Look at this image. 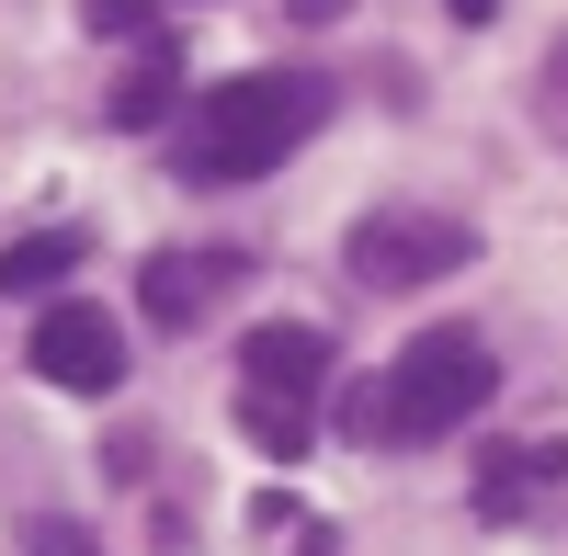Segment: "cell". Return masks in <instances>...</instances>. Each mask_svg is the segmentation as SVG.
I'll use <instances>...</instances> for the list:
<instances>
[{
    "mask_svg": "<svg viewBox=\"0 0 568 556\" xmlns=\"http://www.w3.org/2000/svg\"><path fill=\"white\" fill-rule=\"evenodd\" d=\"M329 114H342V91H329L318 69H240V80H216L205 103L182 114L171 171L205 182V194H227V182H262V171L296 159Z\"/></svg>",
    "mask_w": 568,
    "mask_h": 556,
    "instance_id": "1",
    "label": "cell"
},
{
    "mask_svg": "<svg viewBox=\"0 0 568 556\" xmlns=\"http://www.w3.org/2000/svg\"><path fill=\"white\" fill-rule=\"evenodd\" d=\"M318 398H329V341L307 318H262L240 341V432L262 454H307L318 443Z\"/></svg>",
    "mask_w": 568,
    "mask_h": 556,
    "instance_id": "2",
    "label": "cell"
},
{
    "mask_svg": "<svg viewBox=\"0 0 568 556\" xmlns=\"http://www.w3.org/2000/svg\"><path fill=\"white\" fill-rule=\"evenodd\" d=\"M375 387H387V443H444L500 398V363H489L478 330H420Z\"/></svg>",
    "mask_w": 568,
    "mask_h": 556,
    "instance_id": "3",
    "label": "cell"
},
{
    "mask_svg": "<svg viewBox=\"0 0 568 556\" xmlns=\"http://www.w3.org/2000/svg\"><path fill=\"white\" fill-rule=\"evenodd\" d=\"M478 261V227L466 216H433V205H387V216H353L342 239V272L364 296H409V285H444V272Z\"/></svg>",
    "mask_w": 568,
    "mask_h": 556,
    "instance_id": "4",
    "label": "cell"
},
{
    "mask_svg": "<svg viewBox=\"0 0 568 556\" xmlns=\"http://www.w3.org/2000/svg\"><path fill=\"white\" fill-rule=\"evenodd\" d=\"M23 363L45 387H69V398H114L125 387V330H114V307H45L34 318V341H23Z\"/></svg>",
    "mask_w": 568,
    "mask_h": 556,
    "instance_id": "5",
    "label": "cell"
},
{
    "mask_svg": "<svg viewBox=\"0 0 568 556\" xmlns=\"http://www.w3.org/2000/svg\"><path fill=\"white\" fill-rule=\"evenodd\" d=\"M240 285H251L240 250H149V261H136V307H149L160 330H194V318L227 307Z\"/></svg>",
    "mask_w": 568,
    "mask_h": 556,
    "instance_id": "6",
    "label": "cell"
},
{
    "mask_svg": "<svg viewBox=\"0 0 568 556\" xmlns=\"http://www.w3.org/2000/svg\"><path fill=\"white\" fill-rule=\"evenodd\" d=\"M557 477H568V443H489L478 454V512L489 523H524Z\"/></svg>",
    "mask_w": 568,
    "mask_h": 556,
    "instance_id": "7",
    "label": "cell"
},
{
    "mask_svg": "<svg viewBox=\"0 0 568 556\" xmlns=\"http://www.w3.org/2000/svg\"><path fill=\"white\" fill-rule=\"evenodd\" d=\"M80 261H91V239H80V227H23V239L0 250V296H58Z\"/></svg>",
    "mask_w": 568,
    "mask_h": 556,
    "instance_id": "8",
    "label": "cell"
},
{
    "mask_svg": "<svg viewBox=\"0 0 568 556\" xmlns=\"http://www.w3.org/2000/svg\"><path fill=\"white\" fill-rule=\"evenodd\" d=\"M171 91H182V45L149 34V58L114 80V103H103V114H114V125H160V114H171Z\"/></svg>",
    "mask_w": 568,
    "mask_h": 556,
    "instance_id": "9",
    "label": "cell"
},
{
    "mask_svg": "<svg viewBox=\"0 0 568 556\" xmlns=\"http://www.w3.org/2000/svg\"><path fill=\"white\" fill-rule=\"evenodd\" d=\"M342 432H353V443H387V387H375V375H353V398H342Z\"/></svg>",
    "mask_w": 568,
    "mask_h": 556,
    "instance_id": "10",
    "label": "cell"
},
{
    "mask_svg": "<svg viewBox=\"0 0 568 556\" xmlns=\"http://www.w3.org/2000/svg\"><path fill=\"white\" fill-rule=\"evenodd\" d=\"M23 556H103V545H91L80 523H58V512H34L23 523Z\"/></svg>",
    "mask_w": 568,
    "mask_h": 556,
    "instance_id": "11",
    "label": "cell"
},
{
    "mask_svg": "<svg viewBox=\"0 0 568 556\" xmlns=\"http://www.w3.org/2000/svg\"><path fill=\"white\" fill-rule=\"evenodd\" d=\"M149 12H160V0H91V23H103V34H149Z\"/></svg>",
    "mask_w": 568,
    "mask_h": 556,
    "instance_id": "12",
    "label": "cell"
},
{
    "mask_svg": "<svg viewBox=\"0 0 568 556\" xmlns=\"http://www.w3.org/2000/svg\"><path fill=\"white\" fill-rule=\"evenodd\" d=\"M353 12V0H296V23H342Z\"/></svg>",
    "mask_w": 568,
    "mask_h": 556,
    "instance_id": "13",
    "label": "cell"
},
{
    "mask_svg": "<svg viewBox=\"0 0 568 556\" xmlns=\"http://www.w3.org/2000/svg\"><path fill=\"white\" fill-rule=\"evenodd\" d=\"M444 12H455V23H489V12H500V0H444Z\"/></svg>",
    "mask_w": 568,
    "mask_h": 556,
    "instance_id": "14",
    "label": "cell"
},
{
    "mask_svg": "<svg viewBox=\"0 0 568 556\" xmlns=\"http://www.w3.org/2000/svg\"><path fill=\"white\" fill-rule=\"evenodd\" d=\"M557 91H568V45H557Z\"/></svg>",
    "mask_w": 568,
    "mask_h": 556,
    "instance_id": "15",
    "label": "cell"
}]
</instances>
